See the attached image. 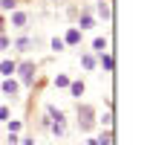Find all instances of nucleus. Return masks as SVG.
I'll return each instance as SVG.
<instances>
[{
  "label": "nucleus",
  "mask_w": 150,
  "mask_h": 145,
  "mask_svg": "<svg viewBox=\"0 0 150 145\" xmlns=\"http://www.w3.org/2000/svg\"><path fill=\"white\" fill-rule=\"evenodd\" d=\"M98 67H101L104 72H112V67H115L112 55H110V52H101V55H98Z\"/></svg>",
  "instance_id": "nucleus-12"
},
{
  "label": "nucleus",
  "mask_w": 150,
  "mask_h": 145,
  "mask_svg": "<svg viewBox=\"0 0 150 145\" xmlns=\"http://www.w3.org/2000/svg\"><path fill=\"white\" fill-rule=\"evenodd\" d=\"M49 131H52L55 136H64V134H67V119H55V122L49 125Z\"/></svg>",
  "instance_id": "nucleus-15"
},
{
  "label": "nucleus",
  "mask_w": 150,
  "mask_h": 145,
  "mask_svg": "<svg viewBox=\"0 0 150 145\" xmlns=\"http://www.w3.org/2000/svg\"><path fill=\"white\" fill-rule=\"evenodd\" d=\"M26 23H29V15L20 12V9H15V12H12V26H15V29H26Z\"/></svg>",
  "instance_id": "nucleus-10"
},
{
  "label": "nucleus",
  "mask_w": 150,
  "mask_h": 145,
  "mask_svg": "<svg viewBox=\"0 0 150 145\" xmlns=\"http://www.w3.org/2000/svg\"><path fill=\"white\" fill-rule=\"evenodd\" d=\"M67 90H69L72 99H81V96H84V81H78V78H75V81H69V87H67Z\"/></svg>",
  "instance_id": "nucleus-13"
},
{
  "label": "nucleus",
  "mask_w": 150,
  "mask_h": 145,
  "mask_svg": "<svg viewBox=\"0 0 150 145\" xmlns=\"http://www.w3.org/2000/svg\"><path fill=\"white\" fill-rule=\"evenodd\" d=\"M81 67L93 72L95 67H98V55H95V52H81Z\"/></svg>",
  "instance_id": "nucleus-9"
},
{
  "label": "nucleus",
  "mask_w": 150,
  "mask_h": 145,
  "mask_svg": "<svg viewBox=\"0 0 150 145\" xmlns=\"http://www.w3.org/2000/svg\"><path fill=\"white\" fill-rule=\"evenodd\" d=\"M49 50H52V52H64V50H67L64 38H52V41H49Z\"/></svg>",
  "instance_id": "nucleus-17"
},
{
  "label": "nucleus",
  "mask_w": 150,
  "mask_h": 145,
  "mask_svg": "<svg viewBox=\"0 0 150 145\" xmlns=\"http://www.w3.org/2000/svg\"><path fill=\"white\" fill-rule=\"evenodd\" d=\"M107 47H110V44H107V38H95V41H93V50H95L98 55L107 52Z\"/></svg>",
  "instance_id": "nucleus-16"
},
{
  "label": "nucleus",
  "mask_w": 150,
  "mask_h": 145,
  "mask_svg": "<svg viewBox=\"0 0 150 145\" xmlns=\"http://www.w3.org/2000/svg\"><path fill=\"white\" fill-rule=\"evenodd\" d=\"M81 38H84V32H81L78 26H69V29H67V35H64V44H67V47H78V44H81Z\"/></svg>",
  "instance_id": "nucleus-6"
},
{
  "label": "nucleus",
  "mask_w": 150,
  "mask_h": 145,
  "mask_svg": "<svg viewBox=\"0 0 150 145\" xmlns=\"http://www.w3.org/2000/svg\"><path fill=\"white\" fill-rule=\"evenodd\" d=\"M15 70H18V61H12V58H3V61H0V75H3V78H12Z\"/></svg>",
  "instance_id": "nucleus-7"
},
{
  "label": "nucleus",
  "mask_w": 150,
  "mask_h": 145,
  "mask_svg": "<svg viewBox=\"0 0 150 145\" xmlns=\"http://www.w3.org/2000/svg\"><path fill=\"white\" fill-rule=\"evenodd\" d=\"M6 142H9V145H20V136H18V134H9V139H6Z\"/></svg>",
  "instance_id": "nucleus-25"
},
{
  "label": "nucleus",
  "mask_w": 150,
  "mask_h": 145,
  "mask_svg": "<svg viewBox=\"0 0 150 145\" xmlns=\"http://www.w3.org/2000/svg\"><path fill=\"white\" fill-rule=\"evenodd\" d=\"M20 145H35V136H23V139H20Z\"/></svg>",
  "instance_id": "nucleus-26"
},
{
  "label": "nucleus",
  "mask_w": 150,
  "mask_h": 145,
  "mask_svg": "<svg viewBox=\"0 0 150 145\" xmlns=\"http://www.w3.org/2000/svg\"><path fill=\"white\" fill-rule=\"evenodd\" d=\"M93 26H95L93 9H90V6H81V15H78V29H81V32H87V29H93Z\"/></svg>",
  "instance_id": "nucleus-3"
},
{
  "label": "nucleus",
  "mask_w": 150,
  "mask_h": 145,
  "mask_svg": "<svg viewBox=\"0 0 150 145\" xmlns=\"http://www.w3.org/2000/svg\"><path fill=\"white\" fill-rule=\"evenodd\" d=\"M9 116H12V110L6 108V105H0V122H9Z\"/></svg>",
  "instance_id": "nucleus-23"
},
{
  "label": "nucleus",
  "mask_w": 150,
  "mask_h": 145,
  "mask_svg": "<svg viewBox=\"0 0 150 145\" xmlns=\"http://www.w3.org/2000/svg\"><path fill=\"white\" fill-rule=\"evenodd\" d=\"M75 145H87V142H75Z\"/></svg>",
  "instance_id": "nucleus-28"
},
{
  "label": "nucleus",
  "mask_w": 150,
  "mask_h": 145,
  "mask_svg": "<svg viewBox=\"0 0 150 145\" xmlns=\"http://www.w3.org/2000/svg\"><path fill=\"white\" fill-rule=\"evenodd\" d=\"M49 125H52V119L43 113V119H40V131H49Z\"/></svg>",
  "instance_id": "nucleus-24"
},
{
  "label": "nucleus",
  "mask_w": 150,
  "mask_h": 145,
  "mask_svg": "<svg viewBox=\"0 0 150 145\" xmlns=\"http://www.w3.org/2000/svg\"><path fill=\"white\" fill-rule=\"evenodd\" d=\"M18 9V0H0V15L3 12H15Z\"/></svg>",
  "instance_id": "nucleus-19"
},
{
  "label": "nucleus",
  "mask_w": 150,
  "mask_h": 145,
  "mask_svg": "<svg viewBox=\"0 0 150 145\" xmlns=\"http://www.w3.org/2000/svg\"><path fill=\"white\" fill-rule=\"evenodd\" d=\"M95 125H98L95 108L93 105H78V131H81V134H90Z\"/></svg>",
  "instance_id": "nucleus-1"
},
{
  "label": "nucleus",
  "mask_w": 150,
  "mask_h": 145,
  "mask_svg": "<svg viewBox=\"0 0 150 145\" xmlns=\"http://www.w3.org/2000/svg\"><path fill=\"white\" fill-rule=\"evenodd\" d=\"M95 15H98L101 20H110V18H112L110 3H107V0H95Z\"/></svg>",
  "instance_id": "nucleus-8"
},
{
  "label": "nucleus",
  "mask_w": 150,
  "mask_h": 145,
  "mask_svg": "<svg viewBox=\"0 0 150 145\" xmlns=\"http://www.w3.org/2000/svg\"><path fill=\"white\" fill-rule=\"evenodd\" d=\"M32 47H35V38H29V35H20V38L12 41V50L15 52H29Z\"/></svg>",
  "instance_id": "nucleus-5"
},
{
  "label": "nucleus",
  "mask_w": 150,
  "mask_h": 145,
  "mask_svg": "<svg viewBox=\"0 0 150 145\" xmlns=\"http://www.w3.org/2000/svg\"><path fill=\"white\" fill-rule=\"evenodd\" d=\"M98 122H101V125H104V128H112V110L107 108V110H104V113H101V116H98Z\"/></svg>",
  "instance_id": "nucleus-18"
},
{
  "label": "nucleus",
  "mask_w": 150,
  "mask_h": 145,
  "mask_svg": "<svg viewBox=\"0 0 150 145\" xmlns=\"http://www.w3.org/2000/svg\"><path fill=\"white\" fill-rule=\"evenodd\" d=\"M87 145H112V131H110V128H104V131H101L95 139H90Z\"/></svg>",
  "instance_id": "nucleus-11"
},
{
  "label": "nucleus",
  "mask_w": 150,
  "mask_h": 145,
  "mask_svg": "<svg viewBox=\"0 0 150 145\" xmlns=\"http://www.w3.org/2000/svg\"><path fill=\"white\" fill-rule=\"evenodd\" d=\"M69 81H72V78H69L67 72H58L55 78H52V84H55L58 90H67V87H69Z\"/></svg>",
  "instance_id": "nucleus-14"
},
{
  "label": "nucleus",
  "mask_w": 150,
  "mask_h": 145,
  "mask_svg": "<svg viewBox=\"0 0 150 145\" xmlns=\"http://www.w3.org/2000/svg\"><path fill=\"white\" fill-rule=\"evenodd\" d=\"M0 90H3V96H9V99H18V93H20V81L15 78V75H12V78H3Z\"/></svg>",
  "instance_id": "nucleus-4"
},
{
  "label": "nucleus",
  "mask_w": 150,
  "mask_h": 145,
  "mask_svg": "<svg viewBox=\"0 0 150 145\" xmlns=\"http://www.w3.org/2000/svg\"><path fill=\"white\" fill-rule=\"evenodd\" d=\"M20 128H23V122H20V119H12V122H9V134H18Z\"/></svg>",
  "instance_id": "nucleus-22"
},
{
  "label": "nucleus",
  "mask_w": 150,
  "mask_h": 145,
  "mask_svg": "<svg viewBox=\"0 0 150 145\" xmlns=\"http://www.w3.org/2000/svg\"><path fill=\"white\" fill-rule=\"evenodd\" d=\"M78 15H81V9H78V6H67V18L78 20Z\"/></svg>",
  "instance_id": "nucleus-21"
},
{
  "label": "nucleus",
  "mask_w": 150,
  "mask_h": 145,
  "mask_svg": "<svg viewBox=\"0 0 150 145\" xmlns=\"http://www.w3.org/2000/svg\"><path fill=\"white\" fill-rule=\"evenodd\" d=\"M0 35H6V20H3V15H0Z\"/></svg>",
  "instance_id": "nucleus-27"
},
{
  "label": "nucleus",
  "mask_w": 150,
  "mask_h": 145,
  "mask_svg": "<svg viewBox=\"0 0 150 145\" xmlns=\"http://www.w3.org/2000/svg\"><path fill=\"white\" fill-rule=\"evenodd\" d=\"M15 75L20 78V84L23 87H35V78H38V64L35 61H20Z\"/></svg>",
  "instance_id": "nucleus-2"
},
{
  "label": "nucleus",
  "mask_w": 150,
  "mask_h": 145,
  "mask_svg": "<svg viewBox=\"0 0 150 145\" xmlns=\"http://www.w3.org/2000/svg\"><path fill=\"white\" fill-rule=\"evenodd\" d=\"M6 50H12V38H9V35H0V52H6Z\"/></svg>",
  "instance_id": "nucleus-20"
}]
</instances>
